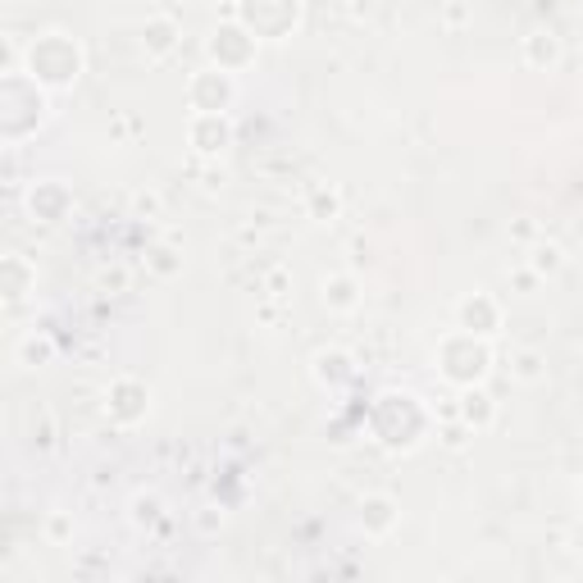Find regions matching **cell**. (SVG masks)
I'll use <instances>...</instances> for the list:
<instances>
[{
	"instance_id": "cell-20",
	"label": "cell",
	"mask_w": 583,
	"mask_h": 583,
	"mask_svg": "<svg viewBox=\"0 0 583 583\" xmlns=\"http://www.w3.org/2000/svg\"><path fill=\"white\" fill-rule=\"evenodd\" d=\"M306 215H310L315 224H333L337 215H343V191H337L333 182H315V187L306 191Z\"/></svg>"
},
{
	"instance_id": "cell-30",
	"label": "cell",
	"mask_w": 583,
	"mask_h": 583,
	"mask_svg": "<svg viewBox=\"0 0 583 583\" xmlns=\"http://www.w3.org/2000/svg\"><path fill=\"white\" fill-rule=\"evenodd\" d=\"M538 283H543V278H538V274H533L528 265L511 274V287H515V292H524V297H528V292H533V287H538Z\"/></svg>"
},
{
	"instance_id": "cell-8",
	"label": "cell",
	"mask_w": 583,
	"mask_h": 583,
	"mask_svg": "<svg viewBox=\"0 0 583 583\" xmlns=\"http://www.w3.org/2000/svg\"><path fill=\"white\" fill-rule=\"evenodd\" d=\"M146 415H151V393H146V383L123 374L106 387V419L115 428H137Z\"/></svg>"
},
{
	"instance_id": "cell-16",
	"label": "cell",
	"mask_w": 583,
	"mask_h": 583,
	"mask_svg": "<svg viewBox=\"0 0 583 583\" xmlns=\"http://www.w3.org/2000/svg\"><path fill=\"white\" fill-rule=\"evenodd\" d=\"M456 411H461V424H470V433H488L497 424V402L483 393V383L478 387H461Z\"/></svg>"
},
{
	"instance_id": "cell-1",
	"label": "cell",
	"mask_w": 583,
	"mask_h": 583,
	"mask_svg": "<svg viewBox=\"0 0 583 583\" xmlns=\"http://www.w3.org/2000/svg\"><path fill=\"white\" fill-rule=\"evenodd\" d=\"M82 46L69 32H41L37 41L23 46V73L32 82H41L46 91H69L82 78Z\"/></svg>"
},
{
	"instance_id": "cell-17",
	"label": "cell",
	"mask_w": 583,
	"mask_h": 583,
	"mask_svg": "<svg viewBox=\"0 0 583 583\" xmlns=\"http://www.w3.org/2000/svg\"><path fill=\"white\" fill-rule=\"evenodd\" d=\"M319 302H324V310H333V315H352V310L360 306V283H356L352 274H328V278L319 283Z\"/></svg>"
},
{
	"instance_id": "cell-29",
	"label": "cell",
	"mask_w": 583,
	"mask_h": 583,
	"mask_svg": "<svg viewBox=\"0 0 583 583\" xmlns=\"http://www.w3.org/2000/svg\"><path fill=\"white\" fill-rule=\"evenodd\" d=\"M265 292H269L274 302H287V269H283V265H274V269L265 274Z\"/></svg>"
},
{
	"instance_id": "cell-9",
	"label": "cell",
	"mask_w": 583,
	"mask_h": 583,
	"mask_svg": "<svg viewBox=\"0 0 583 583\" xmlns=\"http://www.w3.org/2000/svg\"><path fill=\"white\" fill-rule=\"evenodd\" d=\"M28 215L32 224H46V228H56L73 215V191L60 182V178H41L28 187Z\"/></svg>"
},
{
	"instance_id": "cell-15",
	"label": "cell",
	"mask_w": 583,
	"mask_h": 583,
	"mask_svg": "<svg viewBox=\"0 0 583 583\" xmlns=\"http://www.w3.org/2000/svg\"><path fill=\"white\" fill-rule=\"evenodd\" d=\"M360 528H365V538H387V533L397 528V520H402V511H397V502L387 497V493H369L365 502H360Z\"/></svg>"
},
{
	"instance_id": "cell-32",
	"label": "cell",
	"mask_w": 583,
	"mask_h": 583,
	"mask_svg": "<svg viewBox=\"0 0 583 583\" xmlns=\"http://www.w3.org/2000/svg\"><path fill=\"white\" fill-rule=\"evenodd\" d=\"M511 237H515V241H533V219H515V224H511Z\"/></svg>"
},
{
	"instance_id": "cell-24",
	"label": "cell",
	"mask_w": 583,
	"mask_h": 583,
	"mask_svg": "<svg viewBox=\"0 0 583 583\" xmlns=\"http://www.w3.org/2000/svg\"><path fill=\"white\" fill-rule=\"evenodd\" d=\"M10 73H23V46L14 32L0 37V78H10Z\"/></svg>"
},
{
	"instance_id": "cell-22",
	"label": "cell",
	"mask_w": 583,
	"mask_h": 583,
	"mask_svg": "<svg viewBox=\"0 0 583 583\" xmlns=\"http://www.w3.org/2000/svg\"><path fill=\"white\" fill-rule=\"evenodd\" d=\"M528 269L538 278H552L565 269V251L556 247V241H533V256H528Z\"/></svg>"
},
{
	"instance_id": "cell-14",
	"label": "cell",
	"mask_w": 583,
	"mask_h": 583,
	"mask_svg": "<svg viewBox=\"0 0 583 583\" xmlns=\"http://www.w3.org/2000/svg\"><path fill=\"white\" fill-rule=\"evenodd\" d=\"M178 41H182V28H178L174 14H151L141 23V56H146V65L169 60L178 51Z\"/></svg>"
},
{
	"instance_id": "cell-27",
	"label": "cell",
	"mask_w": 583,
	"mask_h": 583,
	"mask_svg": "<svg viewBox=\"0 0 583 583\" xmlns=\"http://www.w3.org/2000/svg\"><path fill=\"white\" fill-rule=\"evenodd\" d=\"M156 515H160V497H146V493L132 497V524H137V528H146Z\"/></svg>"
},
{
	"instance_id": "cell-18",
	"label": "cell",
	"mask_w": 583,
	"mask_h": 583,
	"mask_svg": "<svg viewBox=\"0 0 583 583\" xmlns=\"http://www.w3.org/2000/svg\"><path fill=\"white\" fill-rule=\"evenodd\" d=\"M524 65H528V69H538V73L556 69V65H561V37L547 32V28L528 32V37H524Z\"/></svg>"
},
{
	"instance_id": "cell-11",
	"label": "cell",
	"mask_w": 583,
	"mask_h": 583,
	"mask_svg": "<svg viewBox=\"0 0 583 583\" xmlns=\"http://www.w3.org/2000/svg\"><path fill=\"white\" fill-rule=\"evenodd\" d=\"M456 328H465L474 337H497L502 333V302L493 292H470L456 306Z\"/></svg>"
},
{
	"instance_id": "cell-19",
	"label": "cell",
	"mask_w": 583,
	"mask_h": 583,
	"mask_svg": "<svg viewBox=\"0 0 583 583\" xmlns=\"http://www.w3.org/2000/svg\"><path fill=\"white\" fill-rule=\"evenodd\" d=\"M14 360L23 369H41V365H51L56 360V337L46 333V328H32L19 337V347H14Z\"/></svg>"
},
{
	"instance_id": "cell-5",
	"label": "cell",
	"mask_w": 583,
	"mask_h": 583,
	"mask_svg": "<svg viewBox=\"0 0 583 583\" xmlns=\"http://www.w3.org/2000/svg\"><path fill=\"white\" fill-rule=\"evenodd\" d=\"M237 19L260 41H283L302 23V0H237Z\"/></svg>"
},
{
	"instance_id": "cell-4",
	"label": "cell",
	"mask_w": 583,
	"mask_h": 583,
	"mask_svg": "<svg viewBox=\"0 0 583 583\" xmlns=\"http://www.w3.org/2000/svg\"><path fill=\"white\" fill-rule=\"evenodd\" d=\"M437 374L452 387H478L493 374V337H474L465 328H452L443 343H437Z\"/></svg>"
},
{
	"instance_id": "cell-23",
	"label": "cell",
	"mask_w": 583,
	"mask_h": 583,
	"mask_svg": "<svg viewBox=\"0 0 583 583\" xmlns=\"http://www.w3.org/2000/svg\"><path fill=\"white\" fill-rule=\"evenodd\" d=\"M146 269H151L156 278H174V274H182V256L174 247H156L151 256H146Z\"/></svg>"
},
{
	"instance_id": "cell-28",
	"label": "cell",
	"mask_w": 583,
	"mask_h": 583,
	"mask_svg": "<svg viewBox=\"0 0 583 583\" xmlns=\"http://www.w3.org/2000/svg\"><path fill=\"white\" fill-rule=\"evenodd\" d=\"M156 215H160L156 191H137V197H132V219H156Z\"/></svg>"
},
{
	"instance_id": "cell-25",
	"label": "cell",
	"mask_w": 583,
	"mask_h": 583,
	"mask_svg": "<svg viewBox=\"0 0 583 583\" xmlns=\"http://www.w3.org/2000/svg\"><path fill=\"white\" fill-rule=\"evenodd\" d=\"M128 283H132V274L123 265H110V269L96 274V292H106V297H123Z\"/></svg>"
},
{
	"instance_id": "cell-21",
	"label": "cell",
	"mask_w": 583,
	"mask_h": 583,
	"mask_svg": "<svg viewBox=\"0 0 583 583\" xmlns=\"http://www.w3.org/2000/svg\"><path fill=\"white\" fill-rule=\"evenodd\" d=\"M511 378H515V383H528V387L543 383V378H547V356L533 352V347L515 352V356H511Z\"/></svg>"
},
{
	"instance_id": "cell-12",
	"label": "cell",
	"mask_w": 583,
	"mask_h": 583,
	"mask_svg": "<svg viewBox=\"0 0 583 583\" xmlns=\"http://www.w3.org/2000/svg\"><path fill=\"white\" fill-rule=\"evenodd\" d=\"M310 374H315V383L324 387V393H347L360 369H356V356H352V352H343V347H324V352L315 356Z\"/></svg>"
},
{
	"instance_id": "cell-3",
	"label": "cell",
	"mask_w": 583,
	"mask_h": 583,
	"mask_svg": "<svg viewBox=\"0 0 583 583\" xmlns=\"http://www.w3.org/2000/svg\"><path fill=\"white\" fill-rule=\"evenodd\" d=\"M0 101L10 106V110H0V141L19 151V146L46 123V115H51V91L32 82L28 73H10V78H0Z\"/></svg>"
},
{
	"instance_id": "cell-35",
	"label": "cell",
	"mask_w": 583,
	"mask_h": 583,
	"mask_svg": "<svg viewBox=\"0 0 583 583\" xmlns=\"http://www.w3.org/2000/svg\"><path fill=\"white\" fill-rule=\"evenodd\" d=\"M447 23H465V6H452V10H447Z\"/></svg>"
},
{
	"instance_id": "cell-7",
	"label": "cell",
	"mask_w": 583,
	"mask_h": 583,
	"mask_svg": "<svg viewBox=\"0 0 583 583\" xmlns=\"http://www.w3.org/2000/svg\"><path fill=\"white\" fill-rule=\"evenodd\" d=\"M233 101H237V78L228 69L210 65V69H197V73L187 78V106H191V115H228Z\"/></svg>"
},
{
	"instance_id": "cell-10",
	"label": "cell",
	"mask_w": 583,
	"mask_h": 583,
	"mask_svg": "<svg viewBox=\"0 0 583 583\" xmlns=\"http://www.w3.org/2000/svg\"><path fill=\"white\" fill-rule=\"evenodd\" d=\"M187 146L201 160H219L233 146V119L228 115H191L187 119Z\"/></svg>"
},
{
	"instance_id": "cell-26",
	"label": "cell",
	"mask_w": 583,
	"mask_h": 583,
	"mask_svg": "<svg viewBox=\"0 0 583 583\" xmlns=\"http://www.w3.org/2000/svg\"><path fill=\"white\" fill-rule=\"evenodd\" d=\"M46 538L51 543H73V515L69 511H51V520H46Z\"/></svg>"
},
{
	"instance_id": "cell-31",
	"label": "cell",
	"mask_w": 583,
	"mask_h": 583,
	"mask_svg": "<svg viewBox=\"0 0 583 583\" xmlns=\"http://www.w3.org/2000/svg\"><path fill=\"white\" fill-rule=\"evenodd\" d=\"M465 437H470V424H452V428H443V443H447V447H461Z\"/></svg>"
},
{
	"instance_id": "cell-6",
	"label": "cell",
	"mask_w": 583,
	"mask_h": 583,
	"mask_svg": "<svg viewBox=\"0 0 583 583\" xmlns=\"http://www.w3.org/2000/svg\"><path fill=\"white\" fill-rule=\"evenodd\" d=\"M256 51H260V37H256L247 23H241V19L219 23V28L210 32V41H206L210 65H219V69H228V73H241V69L256 60Z\"/></svg>"
},
{
	"instance_id": "cell-2",
	"label": "cell",
	"mask_w": 583,
	"mask_h": 583,
	"mask_svg": "<svg viewBox=\"0 0 583 583\" xmlns=\"http://www.w3.org/2000/svg\"><path fill=\"white\" fill-rule=\"evenodd\" d=\"M428 424H433V415L424 411V402L415 393H383L369 411V433L393 452H415L424 443Z\"/></svg>"
},
{
	"instance_id": "cell-37",
	"label": "cell",
	"mask_w": 583,
	"mask_h": 583,
	"mask_svg": "<svg viewBox=\"0 0 583 583\" xmlns=\"http://www.w3.org/2000/svg\"><path fill=\"white\" fill-rule=\"evenodd\" d=\"M579 502H583V483H579Z\"/></svg>"
},
{
	"instance_id": "cell-36",
	"label": "cell",
	"mask_w": 583,
	"mask_h": 583,
	"mask_svg": "<svg viewBox=\"0 0 583 583\" xmlns=\"http://www.w3.org/2000/svg\"><path fill=\"white\" fill-rule=\"evenodd\" d=\"M570 552H574V556H583V528H579L574 538H570Z\"/></svg>"
},
{
	"instance_id": "cell-34",
	"label": "cell",
	"mask_w": 583,
	"mask_h": 583,
	"mask_svg": "<svg viewBox=\"0 0 583 583\" xmlns=\"http://www.w3.org/2000/svg\"><path fill=\"white\" fill-rule=\"evenodd\" d=\"M224 187V169H206V191H219Z\"/></svg>"
},
{
	"instance_id": "cell-13",
	"label": "cell",
	"mask_w": 583,
	"mask_h": 583,
	"mask_svg": "<svg viewBox=\"0 0 583 583\" xmlns=\"http://www.w3.org/2000/svg\"><path fill=\"white\" fill-rule=\"evenodd\" d=\"M37 292V265L19 251H10L6 260H0V297H6V306H23L28 297Z\"/></svg>"
},
{
	"instance_id": "cell-33",
	"label": "cell",
	"mask_w": 583,
	"mask_h": 583,
	"mask_svg": "<svg viewBox=\"0 0 583 583\" xmlns=\"http://www.w3.org/2000/svg\"><path fill=\"white\" fill-rule=\"evenodd\" d=\"M197 524H201V533H215V528H224V515H215V511H206V515H201Z\"/></svg>"
}]
</instances>
